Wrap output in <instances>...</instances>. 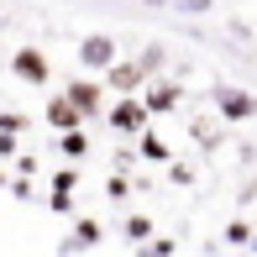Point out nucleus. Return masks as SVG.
<instances>
[{
    "label": "nucleus",
    "mask_w": 257,
    "mask_h": 257,
    "mask_svg": "<svg viewBox=\"0 0 257 257\" xmlns=\"http://www.w3.org/2000/svg\"><path fill=\"white\" fill-rule=\"evenodd\" d=\"M215 110H220V121H257V100L231 84H215Z\"/></svg>",
    "instance_id": "f257e3e1"
},
{
    "label": "nucleus",
    "mask_w": 257,
    "mask_h": 257,
    "mask_svg": "<svg viewBox=\"0 0 257 257\" xmlns=\"http://www.w3.org/2000/svg\"><path fill=\"white\" fill-rule=\"evenodd\" d=\"M105 121H110L121 137H142V132H147V105L132 100V95H121V105H110V115H105Z\"/></svg>",
    "instance_id": "f03ea898"
},
{
    "label": "nucleus",
    "mask_w": 257,
    "mask_h": 257,
    "mask_svg": "<svg viewBox=\"0 0 257 257\" xmlns=\"http://www.w3.org/2000/svg\"><path fill=\"white\" fill-rule=\"evenodd\" d=\"M11 74H16L21 84H48L53 63H48V53H37V48H21L16 58H11Z\"/></svg>",
    "instance_id": "7ed1b4c3"
},
{
    "label": "nucleus",
    "mask_w": 257,
    "mask_h": 257,
    "mask_svg": "<svg viewBox=\"0 0 257 257\" xmlns=\"http://www.w3.org/2000/svg\"><path fill=\"white\" fill-rule=\"evenodd\" d=\"M79 63H84V68H100V74H105V68L115 63V37H105V32H89V37L79 42Z\"/></svg>",
    "instance_id": "20e7f679"
},
{
    "label": "nucleus",
    "mask_w": 257,
    "mask_h": 257,
    "mask_svg": "<svg viewBox=\"0 0 257 257\" xmlns=\"http://www.w3.org/2000/svg\"><path fill=\"white\" fill-rule=\"evenodd\" d=\"M63 95H68V100H74V105H79V110H84V121H89V115H95V110H100V105H105V84H95V79H84V74H79V79H74V84H68V89H63Z\"/></svg>",
    "instance_id": "39448f33"
},
{
    "label": "nucleus",
    "mask_w": 257,
    "mask_h": 257,
    "mask_svg": "<svg viewBox=\"0 0 257 257\" xmlns=\"http://www.w3.org/2000/svg\"><path fill=\"white\" fill-rule=\"evenodd\" d=\"M179 100H184V89L173 84V79H153V84H147V100H142V105H147V115H168Z\"/></svg>",
    "instance_id": "423d86ee"
},
{
    "label": "nucleus",
    "mask_w": 257,
    "mask_h": 257,
    "mask_svg": "<svg viewBox=\"0 0 257 257\" xmlns=\"http://www.w3.org/2000/svg\"><path fill=\"white\" fill-rule=\"evenodd\" d=\"M74 189H79V173H74V168L53 173V194H48V205L58 210V215H68V210H74Z\"/></svg>",
    "instance_id": "0eeeda50"
},
{
    "label": "nucleus",
    "mask_w": 257,
    "mask_h": 257,
    "mask_svg": "<svg viewBox=\"0 0 257 257\" xmlns=\"http://www.w3.org/2000/svg\"><path fill=\"white\" fill-rule=\"evenodd\" d=\"M48 126L53 132H68V126H84V110H79L68 95H58V100H48Z\"/></svg>",
    "instance_id": "6e6552de"
},
{
    "label": "nucleus",
    "mask_w": 257,
    "mask_h": 257,
    "mask_svg": "<svg viewBox=\"0 0 257 257\" xmlns=\"http://www.w3.org/2000/svg\"><path fill=\"white\" fill-rule=\"evenodd\" d=\"M105 79H110V89H121V95H132V89H137V84L147 79V68H142V63H121V58H115V63L105 68Z\"/></svg>",
    "instance_id": "1a4fd4ad"
},
{
    "label": "nucleus",
    "mask_w": 257,
    "mask_h": 257,
    "mask_svg": "<svg viewBox=\"0 0 257 257\" xmlns=\"http://www.w3.org/2000/svg\"><path fill=\"white\" fill-rule=\"evenodd\" d=\"M58 153H63L68 163H84V158H89V137H84V126H68V132H58Z\"/></svg>",
    "instance_id": "9d476101"
},
{
    "label": "nucleus",
    "mask_w": 257,
    "mask_h": 257,
    "mask_svg": "<svg viewBox=\"0 0 257 257\" xmlns=\"http://www.w3.org/2000/svg\"><path fill=\"white\" fill-rule=\"evenodd\" d=\"M84 247H100V226H95V220H79L74 236L63 241V252H84Z\"/></svg>",
    "instance_id": "9b49d317"
},
{
    "label": "nucleus",
    "mask_w": 257,
    "mask_h": 257,
    "mask_svg": "<svg viewBox=\"0 0 257 257\" xmlns=\"http://www.w3.org/2000/svg\"><path fill=\"white\" fill-rule=\"evenodd\" d=\"M147 236H153V220H147V215H126V241L147 247Z\"/></svg>",
    "instance_id": "f8f14e48"
},
{
    "label": "nucleus",
    "mask_w": 257,
    "mask_h": 257,
    "mask_svg": "<svg viewBox=\"0 0 257 257\" xmlns=\"http://www.w3.org/2000/svg\"><path fill=\"white\" fill-rule=\"evenodd\" d=\"M142 158H153V163H168V142L153 132H142Z\"/></svg>",
    "instance_id": "ddd939ff"
},
{
    "label": "nucleus",
    "mask_w": 257,
    "mask_h": 257,
    "mask_svg": "<svg viewBox=\"0 0 257 257\" xmlns=\"http://www.w3.org/2000/svg\"><path fill=\"white\" fill-rule=\"evenodd\" d=\"M226 241H231V247H252V226H247V220H231V226H226Z\"/></svg>",
    "instance_id": "4468645a"
},
{
    "label": "nucleus",
    "mask_w": 257,
    "mask_h": 257,
    "mask_svg": "<svg viewBox=\"0 0 257 257\" xmlns=\"http://www.w3.org/2000/svg\"><path fill=\"white\" fill-rule=\"evenodd\" d=\"M137 63H142V68H147V79H153L158 68H163V48H158V42H153V48H147L142 58H137Z\"/></svg>",
    "instance_id": "2eb2a0df"
},
{
    "label": "nucleus",
    "mask_w": 257,
    "mask_h": 257,
    "mask_svg": "<svg viewBox=\"0 0 257 257\" xmlns=\"http://www.w3.org/2000/svg\"><path fill=\"white\" fill-rule=\"evenodd\" d=\"M147 252H158V257H173V252H179V241H173V236H147Z\"/></svg>",
    "instance_id": "dca6fc26"
},
{
    "label": "nucleus",
    "mask_w": 257,
    "mask_h": 257,
    "mask_svg": "<svg viewBox=\"0 0 257 257\" xmlns=\"http://www.w3.org/2000/svg\"><path fill=\"white\" fill-rule=\"evenodd\" d=\"M105 194H110V200H115V205H121V200H126V194H132V189H126V179H121V173H115V179H110V184H105Z\"/></svg>",
    "instance_id": "f3484780"
},
{
    "label": "nucleus",
    "mask_w": 257,
    "mask_h": 257,
    "mask_svg": "<svg viewBox=\"0 0 257 257\" xmlns=\"http://www.w3.org/2000/svg\"><path fill=\"white\" fill-rule=\"evenodd\" d=\"M173 6H179V11H189V16H205V11H210V0H173Z\"/></svg>",
    "instance_id": "a211bd4d"
},
{
    "label": "nucleus",
    "mask_w": 257,
    "mask_h": 257,
    "mask_svg": "<svg viewBox=\"0 0 257 257\" xmlns=\"http://www.w3.org/2000/svg\"><path fill=\"white\" fill-rule=\"evenodd\" d=\"M11 153H16V132H6V137H0V158H11Z\"/></svg>",
    "instance_id": "6ab92c4d"
},
{
    "label": "nucleus",
    "mask_w": 257,
    "mask_h": 257,
    "mask_svg": "<svg viewBox=\"0 0 257 257\" xmlns=\"http://www.w3.org/2000/svg\"><path fill=\"white\" fill-rule=\"evenodd\" d=\"M147 6H173V0H147Z\"/></svg>",
    "instance_id": "aec40b11"
},
{
    "label": "nucleus",
    "mask_w": 257,
    "mask_h": 257,
    "mask_svg": "<svg viewBox=\"0 0 257 257\" xmlns=\"http://www.w3.org/2000/svg\"><path fill=\"white\" fill-rule=\"evenodd\" d=\"M0 189H6V173H0Z\"/></svg>",
    "instance_id": "412c9836"
}]
</instances>
